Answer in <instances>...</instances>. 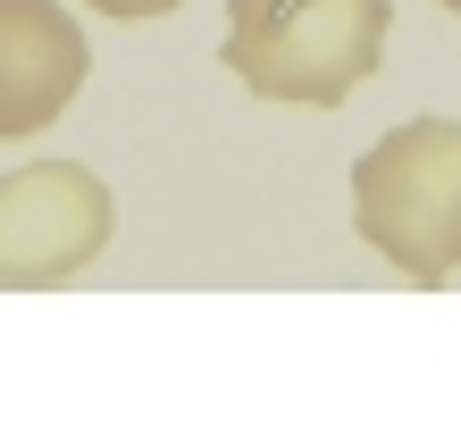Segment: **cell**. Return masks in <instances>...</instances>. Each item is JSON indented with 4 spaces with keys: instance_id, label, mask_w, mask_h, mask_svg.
<instances>
[{
    "instance_id": "obj_1",
    "label": "cell",
    "mask_w": 461,
    "mask_h": 435,
    "mask_svg": "<svg viewBox=\"0 0 461 435\" xmlns=\"http://www.w3.org/2000/svg\"><path fill=\"white\" fill-rule=\"evenodd\" d=\"M386 0H227L219 67L260 101L344 109L386 59Z\"/></svg>"
},
{
    "instance_id": "obj_2",
    "label": "cell",
    "mask_w": 461,
    "mask_h": 435,
    "mask_svg": "<svg viewBox=\"0 0 461 435\" xmlns=\"http://www.w3.org/2000/svg\"><path fill=\"white\" fill-rule=\"evenodd\" d=\"M352 226L386 268L437 293L461 268V118H411L352 159Z\"/></svg>"
},
{
    "instance_id": "obj_3",
    "label": "cell",
    "mask_w": 461,
    "mask_h": 435,
    "mask_svg": "<svg viewBox=\"0 0 461 435\" xmlns=\"http://www.w3.org/2000/svg\"><path fill=\"white\" fill-rule=\"evenodd\" d=\"M118 201L85 159H25L0 176V285L50 293L110 252Z\"/></svg>"
},
{
    "instance_id": "obj_4",
    "label": "cell",
    "mask_w": 461,
    "mask_h": 435,
    "mask_svg": "<svg viewBox=\"0 0 461 435\" xmlns=\"http://www.w3.org/2000/svg\"><path fill=\"white\" fill-rule=\"evenodd\" d=\"M93 75V42L59 0H0V143L42 134Z\"/></svg>"
},
{
    "instance_id": "obj_5",
    "label": "cell",
    "mask_w": 461,
    "mask_h": 435,
    "mask_svg": "<svg viewBox=\"0 0 461 435\" xmlns=\"http://www.w3.org/2000/svg\"><path fill=\"white\" fill-rule=\"evenodd\" d=\"M85 9H101V17H118V25H151V17H168V9H185V0H85Z\"/></svg>"
},
{
    "instance_id": "obj_6",
    "label": "cell",
    "mask_w": 461,
    "mask_h": 435,
    "mask_svg": "<svg viewBox=\"0 0 461 435\" xmlns=\"http://www.w3.org/2000/svg\"><path fill=\"white\" fill-rule=\"evenodd\" d=\"M437 9H453V17H461V0H437Z\"/></svg>"
}]
</instances>
